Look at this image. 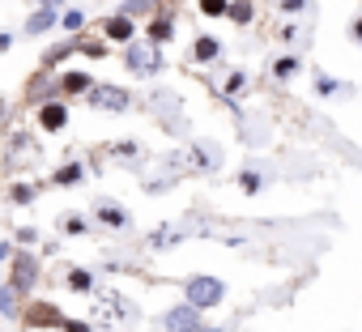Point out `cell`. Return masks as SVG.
Listing matches in <instances>:
<instances>
[{
  "label": "cell",
  "mask_w": 362,
  "mask_h": 332,
  "mask_svg": "<svg viewBox=\"0 0 362 332\" xmlns=\"http://www.w3.org/2000/svg\"><path fill=\"white\" fill-rule=\"evenodd\" d=\"M222 298H226V281H218V277H188L184 281V302H192L197 311H209Z\"/></svg>",
  "instance_id": "6da1fadb"
},
{
  "label": "cell",
  "mask_w": 362,
  "mask_h": 332,
  "mask_svg": "<svg viewBox=\"0 0 362 332\" xmlns=\"http://www.w3.org/2000/svg\"><path fill=\"white\" fill-rule=\"evenodd\" d=\"M158 324H162V332H205V328H201V311H197L192 302H179V307L162 311Z\"/></svg>",
  "instance_id": "7a4b0ae2"
},
{
  "label": "cell",
  "mask_w": 362,
  "mask_h": 332,
  "mask_svg": "<svg viewBox=\"0 0 362 332\" xmlns=\"http://www.w3.org/2000/svg\"><path fill=\"white\" fill-rule=\"evenodd\" d=\"M124 64H128L136 77H153V73L162 69V56H158V47H153V43H128Z\"/></svg>",
  "instance_id": "3957f363"
},
{
  "label": "cell",
  "mask_w": 362,
  "mask_h": 332,
  "mask_svg": "<svg viewBox=\"0 0 362 332\" xmlns=\"http://www.w3.org/2000/svg\"><path fill=\"white\" fill-rule=\"evenodd\" d=\"M184 162H188V171H218V166H222V149L214 141H201V145H188Z\"/></svg>",
  "instance_id": "277c9868"
},
{
  "label": "cell",
  "mask_w": 362,
  "mask_h": 332,
  "mask_svg": "<svg viewBox=\"0 0 362 332\" xmlns=\"http://www.w3.org/2000/svg\"><path fill=\"white\" fill-rule=\"evenodd\" d=\"M35 281H39V260L30 251H18L13 268H9V290H30Z\"/></svg>",
  "instance_id": "5b68a950"
},
{
  "label": "cell",
  "mask_w": 362,
  "mask_h": 332,
  "mask_svg": "<svg viewBox=\"0 0 362 332\" xmlns=\"http://www.w3.org/2000/svg\"><path fill=\"white\" fill-rule=\"evenodd\" d=\"M90 102L98 111H124L128 107V90H119V85H94L90 90Z\"/></svg>",
  "instance_id": "8992f818"
},
{
  "label": "cell",
  "mask_w": 362,
  "mask_h": 332,
  "mask_svg": "<svg viewBox=\"0 0 362 332\" xmlns=\"http://www.w3.org/2000/svg\"><path fill=\"white\" fill-rule=\"evenodd\" d=\"M98 222H103V226H111V230H128V226H132L128 209H124V205H115V201H98Z\"/></svg>",
  "instance_id": "52a82bcc"
},
{
  "label": "cell",
  "mask_w": 362,
  "mask_h": 332,
  "mask_svg": "<svg viewBox=\"0 0 362 332\" xmlns=\"http://www.w3.org/2000/svg\"><path fill=\"white\" fill-rule=\"evenodd\" d=\"M39 124H43L47 132H60V128L69 124V107H64V102H43V107H39Z\"/></svg>",
  "instance_id": "ba28073f"
},
{
  "label": "cell",
  "mask_w": 362,
  "mask_h": 332,
  "mask_svg": "<svg viewBox=\"0 0 362 332\" xmlns=\"http://www.w3.org/2000/svg\"><path fill=\"white\" fill-rule=\"evenodd\" d=\"M188 235V222H175V226H158L153 235H149V247H158V251H166L170 243H179Z\"/></svg>",
  "instance_id": "9c48e42d"
},
{
  "label": "cell",
  "mask_w": 362,
  "mask_h": 332,
  "mask_svg": "<svg viewBox=\"0 0 362 332\" xmlns=\"http://www.w3.org/2000/svg\"><path fill=\"white\" fill-rule=\"evenodd\" d=\"M81 175H86V166H81V162H69V166H60V171L52 175V184H60V188H73V184H81Z\"/></svg>",
  "instance_id": "30bf717a"
},
{
  "label": "cell",
  "mask_w": 362,
  "mask_h": 332,
  "mask_svg": "<svg viewBox=\"0 0 362 332\" xmlns=\"http://www.w3.org/2000/svg\"><path fill=\"white\" fill-rule=\"evenodd\" d=\"M52 26H56V13H52V9H39V13L26 18V35H43V30H52Z\"/></svg>",
  "instance_id": "8fae6325"
},
{
  "label": "cell",
  "mask_w": 362,
  "mask_h": 332,
  "mask_svg": "<svg viewBox=\"0 0 362 332\" xmlns=\"http://www.w3.org/2000/svg\"><path fill=\"white\" fill-rule=\"evenodd\" d=\"M107 39L111 43H128L132 39V18H111L107 22Z\"/></svg>",
  "instance_id": "7c38bea8"
},
{
  "label": "cell",
  "mask_w": 362,
  "mask_h": 332,
  "mask_svg": "<svg viewBox=\"0 0 362 332\" xmlns=\"http://www.w3.org/2000/svg\"><path fill=\"white\" fill-rule=\"evenodd\" d=\"M69 290H73V294L94 290V273H90V268H73V273H69Z\"/></svg>",
  "instance_id": "4fadbf2b"
},
{
  "label": "cell",
  "mask_w": 362,
  "mask_h": 332,
  "mask_svg": "<svg viewBox=\"0 0 362 332\" xmlns=\"http://www.w3.org/2000/svg\"><path fill=\"white\" fill-rule=\"evenodd\" d=\"M170 39V18H158V22H149V43L158 47V43H166Z\"/></svg>",
  "instance_id": "5bb4252c"
},
{
  "label": "cell",
  "mask_w": 362,
  "mask_h": 332,
  "mask_svg": "<svg viewBox=\"0 0 362 332\" xmlns=\"http://www.w3.org/2000/svg\"><path fill=\"white\" fill-rule=\"evenodd\" d=\"M298 73V56H281L277 64H273V77H281V81H290Z\"/></svg>",
  "instance_id": "9a60e30c"
},
{
  "label": "cell",
  "mask_w": 362,
  "mask_h": 332,
  "mask_svg": "<svg viewBox=\"0 0 362 332\" xmlns=\"http://www.w3.org/2000/svg\"><path fill=\"white\" fill-rule=\"evenodd\" d=\"M201 13L205 18H226L230 13V0H201Z\"/></svg>",
  "instance_id": "2e32d148"
},
{
  "label": "cell",
  "mask_w": 362,
  "mask_h": 332,
  "mask_svg": "<svg viewBox=\"0 0 362 332\" xmlns=\"http://www.w3.org/2000/svg\"><path fill=\"white\" fill-rule=\"evenodd\" d=\"M218 52H222V43H218V39H209V35H205V39H197V60H214Z\"/></svg>",
  "instance_id": "e0dca14e"
},
{
  "label": "cell",
  "mask_w": 362,
  "mask_h": 332,
  "mask_svg": "<svg viewBox=\"0 0 362 332\" xmlns=\"http://www.w3.org/2000/svg\"><path fill=\"white\" fill-rule=\"evenodd\" d=\"M235 26H247L252 22V5H247V0H239V5H230V13H226Z\"/></svg>",
  "instance_id": "ac0fdd59"
},
{
  "label": "cell",
  "mask_w": 362,
  "mask_h": 332,
  "mask_svg": "<svg viewBox=\"0 0 362 332\" xmlns=\"http://www.w3.org/2000/svg\"><path fill=\"white\" fill-rule=\"evenodd\" d=\"M64 90H73V94L77 90H90V77L86 73H64Z\"/></svg>",
  "instance_id": "d6986e66"
},
{
  "label": "cell",
  "mask_w": 362,
  "mask_h": 332,
  "mask_svg": "<svg viewBox=\"0 0 362 332\" xmlns=\"http://www.w3.org/2000/svg\"><path fill=\"white\" fill-rule=\"evenodd\" d=\"M81 26H86V13L81 9H69L64 13V30H81Z\"/></svg>",
  "instance_id": "ffe728a7"
},
{
  "label": "cell",
  "mask_w": 362,
  "mask_h": 332,
  "mask_svg": "<svg viewBox=\"0 0 362 332\" xmlns=\"http://www.w3.org/2000/svg\"><path fill=\"white\" fill-rule=\"evenodd\" d=\"M260 188H264V179L256 171H243V192H260Z\"/></svg>",
  "instance_id": "44dd1931"
},
{
  "label": "cell",
  "mask_w": 362,
  "mask_h": 332,
  "mask_svg": "<svg viewBox=\"0 0 362 332\" xmlns=\"http://www.w3.org/2000/svg\"><path fill=\"white\" fill-rule=\"evenodd\" d=\"M145 9H153V0H128V5H124V18H132V13H145Z\"/></svg>",
  "instance_id": "7402d4cb"
},
{
  "label": "cell",
  "mask_w": 362,
  "mask_h": 332,
  "mask_svg": "<svg viewBox=\"0 0 362 332\" xmlns=\"http://www.w3.org/2000/svg\"><path fill=\"white\" fill-rule=\"evenodd\" d=\"M315 90H320V94H337L341 85H337L332 77H324V73H320V77H315Z\"/></svg>",
  "instance_id": "603a6c76"
},
{
  "label": "cell",
  "mask_w": 362,
  "mask_h": 332,
  "mask_svg": "<svg viewBox=\"0 0 362 332\" xmlns=\"http://www.w3.org/2000/svg\"><path fill=\"white\" fill-rule=\"evenodd\" d=\"M64 230H69V235H86V230H90V222H86V218H69V222H64Z\"/></svg>",
  "instance_id": "cb8c5ba5"
},
{
  "label": "cell",
  "mask_w": 362,
  "mask_h": 332,
  "mask_svg": "<svg viewBox=\"0 0 362 332\" xmlns=\"http://www.w3.org/2000/svg\"><path fill=\"white\" fill-rule=\"evenodd\" d=\"M175 188V179H145V192H166Z\"/></svg>",
  "instance_id": "d4e9b609"
},
{
  "label": "cell",
  "mask_w": 362,
  "mask_h": 332,
  "mask_svg": "<svg viewBox=\"0 0 362 332\" xmlns=\"http://www.w3.org/2000/svg\"><path fill=\"white\" fill-rule=\"evenodd\" d=\"M30 196H35V188H30V184H22V188H13V201H22V205H26Z\"/></svg>",
  "instance_id": "484cf974"
},
{
  "label": "cell",
  "mask_w": 362,
  "mask_h": 332,
  "mask_svg": "<svg viewBox=\"0 0 362 332\" xmlns=\"http://www.w3.org/2000/svg\"><path fill=\"white\" fill-rule=\"evenodd\" d=\"M303 5H307V0H286L281 9H286V13H303Z\"/></svg>",
  "instance_id": "4316f807"
},
{
  "label": "cell",
  "mask_w": 362,
  "mask_h": 332,
  "mask_svg": "<svg viewBox=\"0 0 362 332\" xmlns=\"http://www.w3.org/2000/svg\"><path fill=\"white\" fill-rule=\"evenodd\" d=\"M64 332H90V328H86V324H77V319H69V324H64Z\"/></svg>",
  "instance_id": "83f0119b"
},
{
  "label": "cell",
  "mask_w": 362,
  "mask_h": 332,
  "mask_svg": "<svg viewBox=\"0 0 362 332\" xmlns=\"http://www.w3.org/2000/svg\"><path fill=\"white\" fill-rule=\"evenodd\" d=\"M349 35H354V43H362V18H358V22L349 26Z\"/></svg>",
  "instance_id": "f1b7e54d"
},
{
  "label": "cell",
  "mask_w": 362,
  "mask_h": 332,
  "mask_svg": "<svg viewBox=\"0 0 362 332\" xmlns=\"http://www.w3.org/2000/svg\"><path fill=\"white\" fill-rule=\"evenodd\" d=\"M39 9H52V13H56V9H64V0H43Z\"/></svg>",
  "instance_id": "f546056e"
},
{
  "label": "cell",
  "mask_w": 362,
  "mask_h": 332,
  "mask_svg": "<svg viewBox=\"0 0 362 332\" xmlns=\"http://www.w3.org/2000/svg\"><path fill=\"white\" fill-rule=\"evenodd\" d=\"M9 47H13V39H9V35H0V52H9Z\"/></svg>",
  "instance_id": "4dcf8cb0"
},
{
  "label": "cell",
  "mask_w": 362,
  "mask_h": 332,
  "mask_svg": "<svg viewBox=\"0 0 362 332\" xmlns=\"http://www.w3.org/2000/svg\"><path fill=\"white\" fill-rule=\"evenodd\" d=\"M0 260H9V243H0Z\"/></svg>",
  "instance_id": "1f68e13d"
}]
</instances>
